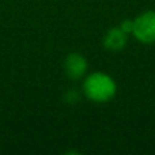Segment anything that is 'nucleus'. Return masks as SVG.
Here are the masks:
<instances>
[{
    "instance_id": "nucleus-1",
    "label": "nucleus",
    "mask_w": 155,
    "mask_h": 155,
    "mask_svg": "<svg viewBox=\"0 0 155 155\" xmlns=\"http://www.w3.org/2000/svg\"><path fill=\"white\" fill-rule=\"evenodd\" d=\"M82 93L94 104H106L117 94V83L109 74L94 71L83 78Z\"/></svg>"
},
{
    "instance_id": "nucleus-2",
    "label": "nucleus",
    "mask_w": 155,
    "mask_h": 155,
    "mask_svg": "<svg viewBox=\"0 0 155 155\" xmlns=\"http://www.w3.org/2000/svg\"><path fill=\"white\" fill-rule=\"evenodd\" d=\"M132 35L140 44L153 45L155 44V11L147 10L140 12L134 19Z\"/></svg>"
},
{
    "instance_id": "nucleus-3",
    "label": "nucleus",
    "mask_w": 155,
    "mask_h": 155,
    "mask_svg": "<svg viewBox=\"0 0 155 155\" xmlns=\"http://www.w3.org/2000/svg\"><path fill=\"white\" fill-rule=\"evenodd\" d=\"M63 68H64L65 76H68L71 80H80L87 75L88 63L82 53L74 52L64 59Z\"/></svg>"
},
{
    "instance_id": "nucleus-4",
    "label": "nucleus",
    "mask_w": 155,
    "mask_h": 155,
    "mask_svg": "<svg viewBox=\"0 0 155 155\" xmlns=\"http://www.w3.org/2000/svg\"><path fill=\"white\" fill-rule=\"evenodd\" d=\"M129 34H127L120 26L109 29L104 35V46L110 52H120L127 46Z\"/></svg>"
},
{
    "instance_id": "nucleus-5",
    "label": "nucleus",
    "mask_w": 155,
    "mask_h": 155,
    "mask_svg": "<svg viewBox=\"0 0 155 155\" xmlns=\"http://www.w3.org/2000/svg\"><path fill=\"white\" fill-rule=\"evenodd\" d=\"M118 26L127 33V34L131 35L132 34V29H134V19H124Z\"/></svg>"
}]
</instances>
